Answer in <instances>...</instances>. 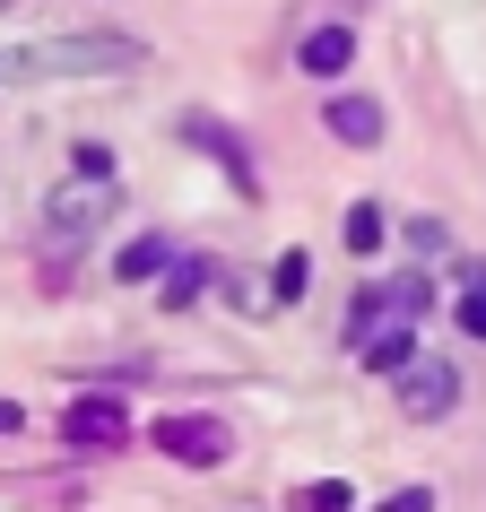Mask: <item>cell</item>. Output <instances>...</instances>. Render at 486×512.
Segmentation results:
<instances>
[{
	"label": "cell",
	"mask_w": 486,
	"mask_h": 512,
	"mask_svg": "<svg viewBox=\"0 0 486 512\" xmlns=\"http://www.w3.org/2000/svg\"><path fill=\"white\" fill-rule=\"evenodd\" d=\"M113 70H139V44L131 35H53V44H27V53L0 61V79H113Z\"/></svg>",
	"instance_id": "obj_1"
},
{
	"label": "cell",
	"mask_w": 486,
	"mask_h": 512,
	"mask_svg": "<svg viewBox=\"0 0 486 512\" xmlns=\"http://www.w3.org/2000/svg\"><path fill=\"white\" fill-rule=\"evenodd\" d=\"M157 452H174L183 469H217V460L235 452V434L217 426V417H157Z\"/></svg>",
	"instance_id": "obj_2"
},
{
	"label": "cell",
	"mask_w": 486,
	"mask_h": 512,
	"mask_svg": "<svg viewBox=\"0 0 486 512\" xmlns=\"http://www.w3.org/2000/svg\"><path fill=\"white\" fill-rule=\"evenodd\" d=\"M61 443L113 452V443H131V417H122V400H70V408H61Z\"/></svg>",
	"instance_id": "obj_3"
},
{
	"label": "cell",
	"mask_w": 486,
	"mask_h": 512,
	"mask_svg": "<svg viewBox=\"0 0 486 512\" xmlns=\"http://www.w3.org/2000/svg\"><path fill=\"white\" fill-rule=\"evenodd\" d=\"M452 400H460V374L443 365V356H408L400 365V408L408 417H443Z\"/></svg>",
	"instance_id": "obj_4"
},
{
	"label": "cell",
	"mask_w": 486,
	"mask_h": 512,
	"mask_svg": "<svg viewBox=\"0 0 486 512\" xmlns=\"http://www.w3.org/2000/svg\"><path fill=\"white\" fill-rule=\"evenodd\" d=\"M348 53H356V35H348V27H313V35L296 44V61L313 70V79H339V70H348Z\"/></svg>",
	"instance_id": "obj_5"
},
{
	"label": "cell",
	"mask_w": 486,
	"mask_h": 512,
	"mask_svg": "<svg viewBox=\"0 0 486 512\" xmlns=\"http://www.w3.org/2000/svg\"><path fill=\"white\" fill-rule=\"evenodd\" d=\"M322 122H330L339 139H356V148H374V139H382V113L365 105V96H330V105H322Z\"/></svg>",
	"instance_id": "obj_6"
},
{
	"label": "cell",
	"mask_w": 486,
	"mask_h": 512,
	"mask_svg": "<svg viewBox=\"0 0 486 512\" xmlns=\"http://www.w3.org/2000/svg\"><path fill=\"white\" fill-rule=\"evenodd\" d=\"M296 512H356V495H348L339 478H313V486L296 495Z\"/></svg>",
	"instance_id": "obj_7"
},
{
	"label": "cell",
	"mask_w": 486,
	"mask_h": 512,
	"mask_svg": "<svg viewBox=\"0 0 486 512\" xmlns=\"http://www.w3.org/2000/svg\"><path fill=\"white\" fill-rule=\"evenodd\" d=\"M157 270H165V243H157V235L122 243V278H157Z\"/></svg>",
	"instance_id": "obj_8"
},
{
	"label": "cell",
	"mask_w": 486,
	"mask_h": 512,
	"mask_svg": "<svg viewBox=\"0 0 486 512\" xmlns=\"http://www.w3.org/2000/svg\"><path fill=\"white\" fill-rule=\"evenodd\" d=\"M348 243H356V252H374V243H382V209H374V200H356V209H348Z\"/></svg>",
	"instance_id": "obj_9"
},
{
	"label": "cell",
	"mask_w": 486,
	"mask_h": 512,
	"mask_svg": "<svg viewBox=\"0 0 486 512\" xmlns=\"http://www.w3.org/2000/svg\"><path fill=\"white\" fill-rule=\"evenodd\" d=\"M460 330H478V339H486V270L460 287Z\"/></svg>",
	"instance_id": "obj_10"
},
{
	"label": "cell",
	"mask_w": 486,
	"mask_h": 512,
	"mask_svg": "<svg viewBox=\"0 0 486 512\" xmlns=\"http://www.w3.org/2000/svg\"><path fill=\"white\" fill-rule=\"evenodd\" d=\"M382 512H434V495H426V486H408V495H391Z\"/></svg>",
	"instance_id": "obj_11"
},
{
	"label": "cell",
	"mask_w": 486,
	"mask_h": 512,
	"mask_svg": "<svg viewBox=\"0 0 486 512\" xmlns=\"http://www.w3.org/2000/svg\"><path fill=\"white\" fill-rule=\"evenodd\" d=\"M0 434H18V400H0Z\"/></svg>",
	"instance_id": "obj_12"
}]
</instances>
